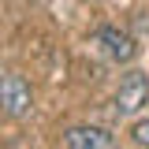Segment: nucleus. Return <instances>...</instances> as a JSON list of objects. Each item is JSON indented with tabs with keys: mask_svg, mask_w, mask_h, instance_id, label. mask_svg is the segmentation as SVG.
Returning a JSON list of instances; mask_svg holds the SVG:
<instances>
[{
	"mask_svg": "<svg viewBox=\"0 0 149 149\" xmlns=\"http://www.w3.org/2000/svg\"><path fill=\"white\" fill-rule=\"evenodd\" d=\"M63 146H67V149H112L116 138H112L108 127L78 123V127H67V130H63Z\"/></svg>",
	"mask_w": 149,
	"mask_h": 149,
	"instance_id": "nucleus-4",
	"label": "nucleus"
},
{
	"mask_svg": "<svg viewBox=\"0 0 149 149\" xmlns=\"http://www.w3.org/2000/svg\"><path fill=\"white\" fill-rule=\"evenodd\" d=\"M34 108V90L22 74H4L0 78V112L8 119H22Z\"/></svg>",
	"mask_w": 149,
	"mask_h": 149,
	"instance_id": "nucleus-1",
	"label": "nucleus"
},
{
	"mask_svg": "<svg viewBox=\"0 0 149 149\" xmlns=\"http://www.w3.org/2000/svg\"><path fill=\"white\" fill-rule=\"evenodd\" d=\"M93 41H97V45L104 49V56L116 60V63H130V60L138 56L134 37H130L127 30H119V26H101V30L93 34Z\"/></svg>",
	"mask_w": 149,
	"mask_h": 149,
	"instance_id": "nucleus-3",
	"label": "nucleus"
},
{
	"mask_svg": "<svg viewBox=\"0 0 149 149\" xmlns=\"http://www.w3.org/2000/svg\"><path fill=\"white\" fill-rule=\"evenodd\" d=\"M130 138H134V146H149V119H142L138 127L130 130Z\"/></svg>",
	"mask_w": 149,
	"mask_h": 149,
	"instance_id": "nucleus-5",
	"label": "nucleus"
},
{
	"mask_svg": "<svg viewBox=\"0 0 149 149\" xmlns=\"http://www.w3.org/2000/svg\"><path fill=\"white\" fill-rule=\"evenodd\" d=\"M149 104V74L146 71H127L116 90V112L119 116H138Z\"/></svg>",
	"mask_w": 149,
	"mask_h": 149,
	"instance_id": "nucleus-2",
	"label": "nucleus"
}]
</instances>
